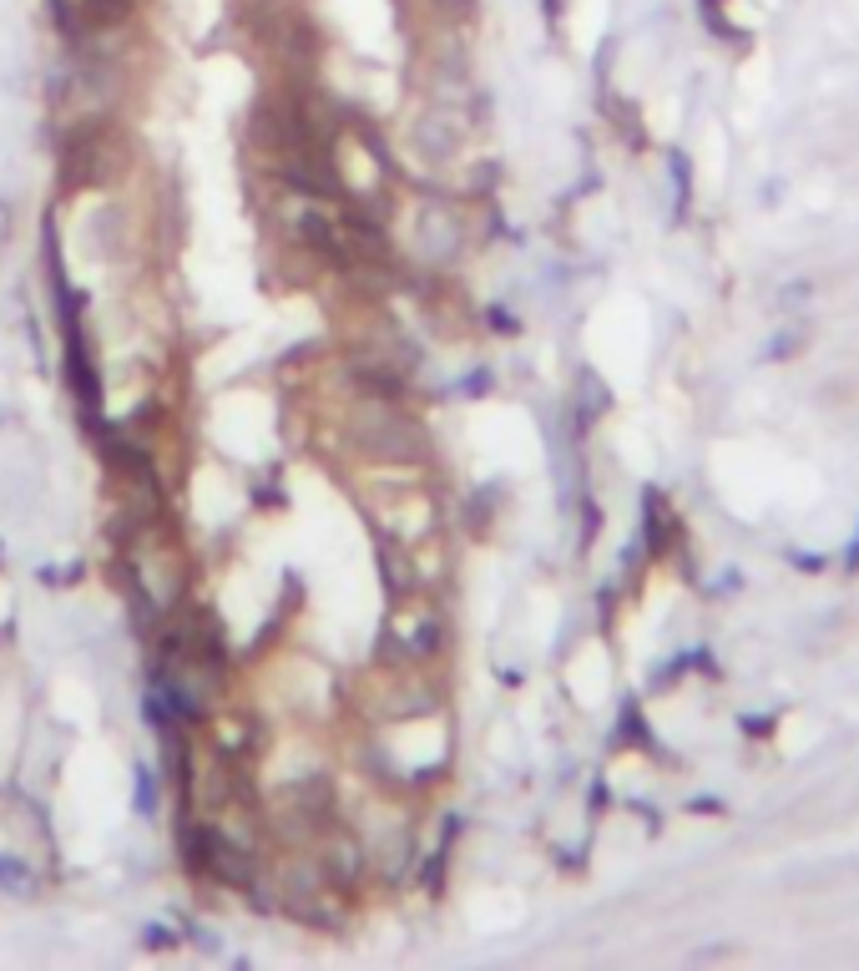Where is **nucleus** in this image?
Wrapping results in <instances>:
<instances>
[{
  "instance_id": "1",
  "label": "nucleus",
  "mask_w": 859,
  "mask_h": 971,
  "mask_svg": "<svg viewBox=\"0 0 859 971\" xmlns=\"http://www.w3.org/2000/svg\"><path fill=\"white\" fill-rule=\"evenodd\" d=\"M354 441L375 451V456H390V461H405L415 445H420V430L409 426L400 411H384V405H359L354 415Z\"/></svg>"
},
{
  "instance_id": "2",
  "label": "nucleus",
  "mask_w": 859,
  "mask_h": 971,
  "mask_svg": "<svg viewBox=\"0 0 859 971\" xmlns=\"http://www.w3.org/2000/svg\"><path fill=\"white\" fill-rule=\"evenodd\" d=\"M799 344H804L799 335H779V339H773V354H794Z\"/></svg>"
},
{
  "instance_id": "3",
  "label": "nucleus",
  "mask_w": 859,
  "mask_h": 971,
  "mask_svg": "<svg viewBox=\"0 0 859 971\" xmlns=\"http://www.w3.org/2000/svg\"><path fill=\"white\" fill-rule=\"evenodd\" d=\"M127 5H131V0H127Z\"/></svg>"
}]
</instances>
